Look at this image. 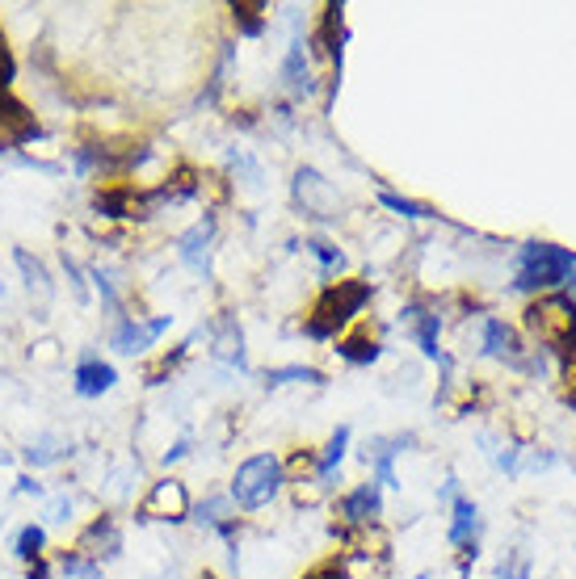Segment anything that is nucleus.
I'll list each match as a JSON object with an SVG mask.
<instances>
[{
  "mask_svg": "<svg viewBox=\"0 0 576 579\" xmlns=\"http://www.w3.org/2000/svg\"><path fill=\"white\" fill-rule=\"evenodd\" d=\"M172 328V315H156V319H139V315H123L118 324H114V336H109V345L123 352V357H139V352H148L165 331Z\"/></svg>",
  "mask_w": 576,
  "mask_h": 579,
  "instance_id": "obj_5",
  "label": "nucleus"
},
{
  "mask_svg": "<svg viewBox=\"0 0 576 579\" xmlns=\"http://www.w3.org/2000/svg\"><path fill=\"white\" fill-rule=\"evenodd\" d=\"M400 324H405V331L417 340V349L426 352L429 361H438L442 366V373L450 378V357L442 352V345H438V331H442V315L438 310H426L421 303H405V310H400Z\"/></svg>",
  "mask_w": 576,
  "mask_h": 579,
  "instance_id": "obj_6",
  "label": "nucleus"
},
{
  "mask_svg": "<svg viewBox=\"0 0 576 579\" xmlns=\"http://www.w3.org/2000/svg\"><path fill=\"white\" fill-rule=\"evenodd\" d=\"M43 550H46V529L43 525H22V534H18V541H13V555L22 562H39L43 559Z\"/></svg>",
  "mask_w": 576,
  "mask_h": 579,
  "instance_id": "obj_21",
  "label": "nucleus"
},
{
  "mask_svg": "<svg viewBox=\"0 0 576 579\" xmlns=\"http://www.w3.org/2000/svg\"><path fill=\"white\" fill-rule=\"evenodd\" d=\"M18 492H22V496H34V499H43V496H46V487H43V483H39L34 475H22V478H18Z\"/></svg>",
  "mask_w": 576,
  "mask_h": 579,
  "instance_id": "obj_35",
  "label": "nucleus"
},
{
  "mask_svg": "<svg viewBox=\"0 0 576 579\" xmlns=\"http://www.w3.org/2000/svg\"><path fill=\"white\" fill-rule=\"evenodd\" d=\"M114 382H118V370L109 361H102L93 349L81 352L76 373H72V391L81 394V399H102L106 391H114Z\"/></svg>",
  "mask_w": 576,
  "mask_h": 579,
  "instance_id": "obj_9",
  "label": "nucleus"
},
{
  "mask_svg": "<svg viewBox=\"0 0 576 579\" xmlns=\"http://www.w3.org/2000/svg\"><path fill=\"white\" fill-rule=\"evenodd\" d=\"M295 198H300L303 210L316 214V219H333V210H337V189L328 186L316 168H300V172H295Z\"/></svg>",
  "mask_w": 576,
  "mask_h": 579,
  "instance_id": "obj_12",
  "label": "nucleus"
},
{
  "mask_svg": "<svg viewBox=\"0 0 576 579\" xmlns=\"http://www.w3.org/2000/svg\"><path fill=\"white\" fill-rule=\"evenodd\" d=\"M379 202H384L387 210H396V214H405V219H433V210H429L426 202H412V198L391 193V189H379Z\"/></svg>",
  "mask_w": 576,
  "mask_h": 579,
  "instance_id": "obj_27",
  "label": "nucleus"
},
{
  "mask_svg": "<svg viewBox=\"0 0 576 579\" xmlns=\"http://www.w3.org/2000/svg\"><path fill=\"white\" fill-rule=\"evenodd\" d=\"M265 4H232V21L244 39H261L265 34V18H261Z\"/></svg>",
  "mask_w": 576,
  "mask_h": 579,
  "instance_id": "obj_25",
  "label": "nucleus"
},
{
  "mask_svg": "<svg viewBox=\"0 0 576 579\" xmlns=\"http://www.w3.org/2000/svg\"><path fill=\"white\" fill-rule=\"evenodd\" d=\"M282 487H286V466H282V457L277 454H253V457H244V462L235 466L228 499H232L235 508H244V513H256V508L274 504Z\"/></svg>",
  "mask_w": 576,
  "mask_h": 579,
  "instance_id": "obj_4",
  "label": "nucleus"
},
{
  "mask_svg": "<svg viewBox=\"0 0 576 579\" xmlns=\"http://www.w3.org/2000/svg\"><path fill=\"white\" fill-rule=\"evenodd\" d=\"M555 286L568 290V298L576 303V252L547 244V240L522 244L510 290H517V294H552Z\"/></svg>",
  "mask_w": 576,
  "mask_h": 579,
  "instance_id": "obj_1",
  "label": "nucleus"
},
{
  "mask_svg": "<svg viewBox=\"0 0 576 579\" xmlns=\"http://www.w3.org/2000/svg\"><path fill=\"white\" fill-rule=\"evenodd\" d=\"M417 579H429V576H417Z\"/></svg>",
  "mask_w": 576,
  "mask_h": 579,
  "instance_id": "obj_38",
  "label": "nucleus"
},
{
  "mask_svg": "<svg viewBox=\"0 0 576 579\" xmlns=\"http://www.w3.org/2000/svg\"><path fill=\"white\" fill-rule=\"evenodd\" d=\"M496 579H531V555L526 550H510L496 562Z\"/></svg>",
  "mask_w": 576,
  "mask_h": 579,
  "instance_id": "obj_29",
  "label": "nucleus"
},
{
  "mask_svg": "<svg viewBox=\"0 0 576 579\" xmlns=\"http://www.w3.org/2000/svg\"><path fill=\"white\" fill-rule=\"evenodd\" d=\"M13 76H18V60H13L9 42H4V30H0V93H9Z\"/></svg>",
  "mask_w": 576,
  "mask_h": 579,
  "instance_id": "obj_31",
  "label": "nucleus"
},
{
  "mask_svg": "<svg viewBox=\"0 0 576 579\" xmlns=\"http://www.w3.org/2000/svg\"><path fill=\"white\" fill-rule=\"evenodd\" d=\"M46 520H51V525H67V520H72V499H67V496L51 499V508H46Z\"/></svg>",
  "mask_w": 576,
  "mask_h": 579,
  "instance_id": "obj_33",
  "label": "nucleus"
},
{
  "mask_svg": "<svg viewBox=\"0 0 576 579\" xmlns=\"http://www.w3.org/2000/svg\"><path fill=\"white\" fill-rule=\"evenodd\" d=\"M88 277H93V282H97V290H102V303H106V307H118V286H114V273L102 270V265H93V270H88Z\"/></svg>",
  "mask_w": 576,
  "mask_h": 579,
  "instance_id": "obj_30",
  "label": "nucleus"
},
{
  "mask_svg": "<svg viewBox=\"0 0 576 579\" xmlns=\"http://www.w3.org/2000/svg\"><path fill=\"white\" fill-rule=\"evenodd\" d=\"M282 81H286V88H291V97H312V93H316L312 63H307L303 42H291V51H286V60H282Z\"/></svg>",
  "mask_w": 576,
  "mask_h": 579,
  "instance_id": "obj_17",
  "label": "nucleus"
},
{
  "mask_svg": "<svg viewBox=\"0 0 576 579\" xmlns=\"http://www.w3.org/2000/svg\"><path fill=\"white\" fill-rule=\"evenodd\" d=\"M408 445H417L412 433H396V436H370L366 445V466L375 471V483L379 487H400V475H396V457L405 454Z\"/></svg>",
  "mask_w": 576,
  "mask_h": 579,
  "instance_id": "obj_8",
  "label": "nucleus"
},
{
  "mask_svg": "<svg viewBox=\"0 0 576 579\" xmlns=\"http://www.w3.org/2000/svg\"><path fill=\"white\" fill-rule=\"evenodd\" d=\"M60 571H64L67 579H106L102 562L81 555V550H64V555H60Z\"/></svg>",
  "mask_w": 576,
  "mask_h": 579,
  "instance_id": "obj_23",
  "label": "nucleus"
},
{
  "mask_svg": "<svg viewBox=\"0 0 576 579\" xmlns=\"http://www.w3.org/2000/svg\"><path fill=\"white\" fill-rule=\"evenodd\" d=\"M484 352L496 357V361H510V366H517V370H531V361L522 357V340H517V331H513L505 319H496V315L484 319Z\"/></svg>",
  "mask_w": 576,
  "mask_h": 579,
  "instance_id": "obj_15",
  "label": "nucleus"
},
{
  "mask_svg": "<svg viewBox=\"0 0 576 579\" xmlns=\"http://www.w3.org/2000/svg\"><path fill=\"white\" fill-rule=\"evenodd\" d=\"M214 357L235 366V370H249V361H244V331H240V324H235L228 310L214 324Z\"/></svg>",
  "mask_w": 576,
  "mask_h": 579,
  "instance_id": "obj_16",
  "label": "nucleus"
},
{
  "mask_svg": "<svg viewBox=\"0 0 576 579\" xmlns=\"http://www.w3.org/2000/svg\"><path fill=\"white\" fill-rule=\"evenodd\" d=\"M67 454H72V445H55V441H39V445L25 450L30 466H55V462H64Z\"/></svg>",
  "mask_w": 576,
  "mask_h": 579,
  "instance_id": "obj_28",
  "label": "nucleus"
},
{
  "mask_svg": "<svg viewBox=\"0 0 576 579\" xmlns=\"http://www.w3.org/2000/svg\"><path fill=\"white\" fill-rule=\"evenodd\" d=\"M307 579H349V567H345V559H324L307 571Z\"/></svg>",
  "mask_w": 576,
  "mask_h": 579,
  "instance_id": "obj_32",
  "label": "nucleus"
},
{
  "mask_svg": "<svg viewBox=\"0 0 576 579\" xmlns=\"http://www.w3.org/2000/svg\"><path fill=\"white\" fill-rule=\"evenodd\" d=\"M291 382H307V387H321L324 373L312 370V366H277V370H265V387H291Z\"/></svg>",
  "mask_w": 576,
  "mask_h": 579,
  "instance_id": "obj_22",
  "label": "nucleus"
},
{
  "mask_svg": "<svg viewBox=\"0 0 576 579\" xmlns=\"http://www.w3.org/2000/svg\"><path fill=\"white\" fill-rule=\"evenodd\" d=\"M64 273H67V282H72V290H76V298L85 303V298H88V290H85V282H81V265H76V261L67 256V252H64Z\"/></svg>",
  "mask_w": 576,
  "mask_h": 579,
  "instance_id": "obj_34",
  "label": "nucleus"
},
{
  "mask_svg": "<svg viewBox=\"0 0 576 579\" xmlns=\"http://www.w3.org/2000/svg\"><path fill=\"white\" fill-rule=\"evenodd\" d=\"M526 328L538 349L555 352L564 370H576V303L568 294H543L526 307Z\"/></svg>",
  "mask_w": 576,
  "mask_h": 579,
  "instance_id": "obj_3",
  "label": "nucleus"
},
{
  "mask_svg": "<svg viewBox=\"0 0 576 579\" xmlns=\"http://www.w3.org/2000/svg\"><path fill=\"white\" fill-rule=\"evenodd\" d=\"M480 529H484L480 504H475L471 496H454V499H450V529H447L450 546H454V550H463V546H475Z\"/></svg>",
  "mask_w": 576,
  "mask_h": 579,
  "instance_id": "obj_14",
  "label": "nucleus"
},
{
  "mask_svg": "<svg viewBox=\"0 0 576 579\" xmlns=\"http://www.w3.org/2000/svg\"><path fill=\"white\" fill-rule=\"evenodd\" d=\"M13 261H18V270H22L25 290H30V298H39V303H51V294H55V286H51V273H46L43 261H39V256H30L25 249L13 252Z\"/></svg>",
  "mask_w": 576,
  "mask_h": 579,
  "instance_id": "obj_20",
  "label": "nucleus"
},
{
  "mask_svg": "<svg viewBox=\"0 0 576 579\" xmlns=\"http://www.w3.org/2000/svg\"><path fill=\"white\" fill-rule=\"evenodd\" d=\"M0 525H4V517H0Z\"/></svg>",
  "mask_w": 576,
  "mask_h": 579,
  "instance_id": "obj_39",
  "label": "nucleus"
},
{
  "mask_svg": "<svg viewBox=\"0 0 576 579\" xmlns=\"http://www.w3.org/2000/svg\"><path fill=\"white\" fill-rule=\"evenodd\" d=\"M190 517L198 520V525H207V529H219L223 520L232 517V499H228V496L202 499V504H193V508H190Z\"/></svg>",
  "mask_w": 576,
  "mask_h": 579,
  "instance_id": "obj_24",
  "label": "nucleus"
},
{
  "mask_svg": "<svg viewBox=\"0 0 576 579\" xmlns=\"http://www.w3.org/2000/svg\"><path fill=\"white\" fill-rule=\"evenodd\" d=\"M81 555H88V559H118L123 555V529H118V520L114 517H97L93 525H88L85 534H81V546H76Z\"/></svg>",
  "mask_w": 576,
  "mask_h": 579,
  "instance_id": "obj_13",
  "label": "nucleus"
},
{
  "mask_svg": "<svg viewBox=\"0 0 576 579\" xmlns=\"http://www.w3.org/2000/svg\"><path fill=\"white\" fill-rule=\"evenodd\" d=\"M9 462H13V454H4V450H0V466H9Z\"/></svg>",
  "mask_w": 576,
  "mask_h": 579,
  "instance_id": "obj_37",
  "label": "nucleus"
},
{
  "mask_svg": "<svg viewBox=\"0 0 576 579\" xmlns=\"http://www.w3.org/2000/svg\"><path fill=\"white\" fill-rule=\"evenodd\" d=\"M190 454V436H181L172 450H165V466H172V462H181V457Z\"/></svg>",
  "mask_w": 576,
  "mask_h": 579,
  "instance_id": "obj_36",
  "label": "nucleus"
},
{
  "mask_svg": "<svg viewBox=\"0 0 576 579\" xmlns=\"http://www.w3.org/2000/svg\"><path fill=\"white\" fill-rule=\"evenodd\" d=\"M370 298H375L370 282H358V277L328 282V286L321 290L312 315L303 319V336H307V340H337V331H342L345 324H354Z\"/></svg>",
  "mask_w": 576,
  "mask_h": 579,
  "instance_id": "obj_2",
  "label": "nucleus"
},
{
  "mask_svg": "<svg viewBox=\"0 0 576 579\" xmlns=\"http://www.w3.org/2000/svg\"><path fill=\"white\" fill-rule=\"evenodd\" d=\"M337 357L349 361V366H375L384 357V345L370 336V328H358L349 336H337Z\"/></svg>",
  "mask_w": 576,
  "mask_h": 579,
  "instance_id": "obj_18",
  "label": "nucleus"
},
{
  "mask_svg": "<svg viewBox=\"0 0 576 579\" xmlns=\"http://www.w3.org/2000/svg\"><path fill=\"white\" fill-rule=\"evenodd\" d=\"M345 525H375L384 517V487L370 478V483H358L354 492H345L342 504H337Z\"/></svg>",
  "mask_w": 576,
  "mask_h": 579,
  "instance_id": "obj_10",
  "label": "nucleus"
},
{
  "mask_svg": "<svg viewBox=\"0 0 576 579\" xmlns=\"http://www.w3.org/2000/svg\"><path fill=\"white\" fill-rule=\"evenodd\" d=\"M303 249L312 252L316 261H321V273L328 277V273H342L345 270V252L337 249V244H328V240H307Z\"/></svg>",
  "mask_w": 576,
  "mask_h": 579,
  "instance_id": "obj_26",
  "label": "nucleus"
},
{
  "mask_svg": "<svg viewBox=\"0 0 576 579\" xmlns=\"http://www.w3.org/2000/svg\"><path fill=\"white\" fill-rule=\"evenodd\" d=\"M214 228H219V219L214 214H202L198 223H193L181 240H177V252H181V261L190 265L193 273H211V244H214Z\"/></svg>",
  "mask_w": 576,
  "mask_h": 579,
  "instance_id": "obj_11",
  "label": "nucleus"
},
{
  "mask_svg": "<svg viewBox=\"0 0 576 579\" xmlns=\"http://www.w3.org/2000/svg\"><path fill=\"white\" fill-rule=\"evenodd\" d=\"M349 424H337L333 429V436H328V445L321 450V457H316V483L321 487H328L333 478H337V466L345 462V454H349Z\"/></svg>",
  "mask_w": 576,
  "mask_h": 579,
  "instance_id": "obj_19",
  "label": "nucleus"
},
{
  "mask_svg": "<svg viewBox=\"0 0 576 579\" xmlns=\"http://www.w3.org/2000/svg\"><path fill=\"white\" fill-rule=\"evenodd\" d=\"M190 492H186V483L181 478H160V483H151L148 499L139 504V513L148 520H186L190 517Z\"/></svg>",
  "mask_w": 576,
  "mask_h": 579,
  "instance_id": "obj_7",
  "label": "nucleus"
}]
</instances>
